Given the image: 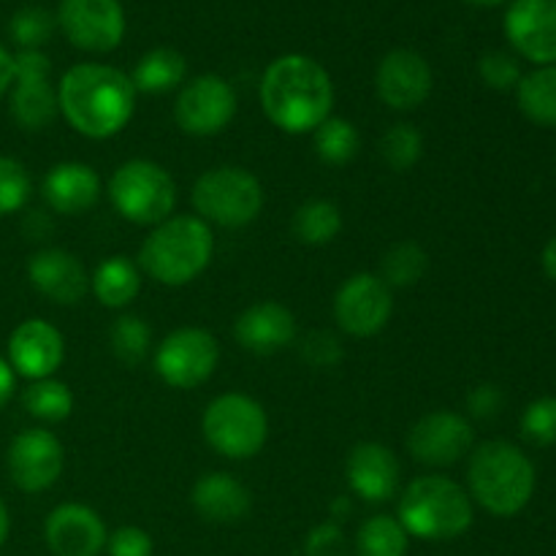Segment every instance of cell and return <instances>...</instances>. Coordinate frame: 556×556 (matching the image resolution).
<instances>
[{"label": "cell", "instance_id": "44dd1931", "mask_svg": "<svg viewBox=\"0 0 556 556\" xmlns=\"http://www.w3.org/2000/svg\"><path fill=\"white\" fill-rule=\"evenodd\" d=\"M348 486L364 503H389L400 492V459L383 443L353 445L345 462Z\"/></svg>", "mask_w": 556, "mask_h": 556}, {"label": "cell", "instance_id": "1f68e13d", "mask_svg": "<svg viewBox=\"0 0 556 556\" xmlns=\"http://www.w3.org/2000/svg\"><path fill=\"white\" fill-rule=\"evenodd\" d=\"M22 405L33 418L43 424H60L74 413V391L63 380H33L22 394Z\"/></svg>", "mask_w": 556, "mask_h": 556}, {"label": "cell", "instance_id": "7bdbcfd3", "mask_svg": "<svg viewBox=\"0 0 556 556\" xmlns=\"http://www.w3.org/2000/svg\"><path fill=\"white\" fill-rule=\"evenodd\" d=\"M14 389H16L14 369H11V364L0 356V407L14 396Z\"/></svg>", "mask_w": 556, "mask_h": 556}, {"label": "cell", "instance_id": "8d00e7d4", "mask_svg": "<svg viewBox=\"0 0 556 556\" xmlns=\"http://www.w3.org/2000/svg\"><path fill=\"white\" fill-rule=\"evenodd\" d=\"M521 434L538 448L556 443V396H541L527 405L521 413Z\"/></svg>", "mask_w": 556, "mask_h": 556}, {"label": "cell", "instance_id": "bcb514c9", "mask_svg": "<svg viewBox=\"0 0 556 556\" xmlns=\"http://www.w3.org/2000/svg\"><path fill=\"white\" fill-rule=\"evenodd\" d=\"M9 530H11L9 508H5V503H3V500H0V546H3L5 538H9Z\"/></svg>", "mask_w": 556, "mask_h": 556}, {"label": "cell", "instance_id": "ac0fdd59", "mask_svg": "<svg viewBox=\"0 0 556 556\" xmlns=\"http://www.w3.org/2000/svg\"><path fill=\"white\" fill-rule=\"evenodd\" d=\"M510 47L535 65H556V0H514L505 14Z\"/></svg>", "mask_w": 556, "mask_h": 556}, {"label": "cell", "instance_id": "4316f807", "mask_svg": "<svg viewBox=\"0 0 556 556\" xmlns=\"http://www.w3.org/2000/svg\"><path fill=\"white\" fill-rule=\"evenodd\" d=\"M521 114L541 128H556V65H538L516 87Z\"/></svg>", "mask_w": 556, "mask_h": 556}, {"label": "cell", "instance_id": "d4e9b609", "mask_svg": "<svg viewBox=\"0 0 556 556\" xmlns=\"http://www.w3.org/2000/svg\"><path fill=\"white\" fill-rule=\"evenodd\" d=\"M90 291L109 309H125L141 291V271L125 255L101 261L90 277Z\"/></svg>", "mask_w": 556, "mask_h": 556}, {"label": "cell", "instance_id": "f1b7e54d", "mask_svg": "<svg viewBox=\"0 0 556 556\" xmlns=\"http://www.w3.org/2000/svg\"><path fill=\"white\" fill-rule=\"evenodd\" d=\"M410 535L396 516L378 514L364 521L353 541V556H407Z\"/></svg>", "mask_w": 556, "mask_h": 556}, {"label": "cell", "instance_id": "f546056e", "mask_svg": "<svg viewBox=\"0 0 556 556\" xmlns=\"http://www.w3.org/2000/svg\"><path fill=\"white\" fill-rule=\"evenodd\" d=\"M429 271V253L413 239L391 244L380 258L378 277L389 288H413Z\"/></svg>", "mask_w": 556, "mask_h": 556}, {"label": "cell", "instance_id": "ab89813d", "mask_svg": "<svg viewBox=\"0 0 556 556\" xmlns=\"http://www.w3.org/2000/svg\"><path fill=\"white\" fill-rule=\"evenodd\" d=\"M302 356L307 358V364H313V367L329 369L345 356V351H342L340 340H337L331 331H309L302 340Z\"/></svg>", "mask_w": 556, "mask_h": 556}, {"label": "cell", "instance_id": "7dc6e473", "mask_svg": "<svg viewBox=\"0 0 556 556\" xmlns=\"http://www.w3.org/2000/svg\"><path fill=\"white\" fill-rule=\"evenodd\" d=\"M465 3L478 5V9H494V5H503L505 0H465Z\"/></svg>", "mask_w": 556, "mask_h": 556}, {"label": "cell", "instance_id": "6da1fadb", "mask_svg": "<svg viewBox=\"0 0 556 556\" xmlns=\"http://www.w3.org/2000/svg\"><path fill=\"white\" fill-rule=\"evenodd\" d=\"M136 87L125 71L103 63H79L60 79V114L87 139H112L136 112Z\"/></svg>", "mask_w": 556, "mask_h": 556}, {"label": "cell", "instance_id": "52a82bcc", "mask_svg": "<svg viewBox=\"0 0 556 556\" xmlns=\"http://www.w3.org/2000/svg\"><path fill=\"white\" fill-rule=\"evenodd\" d=\"M195 217L206 226L244 228L264 210V188L258 177L242 166H217L201 174L193 185Z\"/></svg>", "mask_w": 556, "mask_h": 556}, {"label": "cell", "instance_id": "8fae6325", "mask_svg": "<svg viewBox=\"0 0 556 556\" xmlns=\"http://www.w3.org/2000/svg\"><path fill=\"white\" fill-rule=\"evenodd\" d=\"M237 117V92L220 74H201L185 81L174 101V123L182 134L217 136Z\"/></svg>", "mask_w": 556, "mask_h": 556}, {"label": "cell", "instance_id": "3957f363", "mask_svg": "<svg viewBox=\"0 0 556 556\" xmlns=\"http://www.w3.org/2000/svg\"><path fill=\"white\" fill-rule=\"evenodd\" d=\"M535 465L519 445L508 440H486L470 451L467 494L486 514L510 519L530 505L535 494Z\"/></svg>", "mask_w": 556, "mask_h": 556}, {"label": "cell", "instance_id": "83f0119b", "mask_svg": "<svg viewBox=\"0 0 556 556\" xmlns=\"http://www.w3.org/2000/svg\"><path fill=\"white\" fill-rule=\"evenodd\" d=\"M293 237L309 248H324L334 242L342 231V212L329 199H309L293 212L291 217Z\"/></svg>", "mask_w": 556, "mask_h": 556}, {"label": "cell", "instance_id": "ffe728a7", "mask_svg": "<svg viewBox=\"0 0 556 556\" xmlns=\"http://www.w3.org/2000/svg\"><path fill=\"white\" fill-rule=\"evenodd\" d=\"M30 286L60 307H74L90 291V275L74 253L63 248L38 250L27 261Z\"/></svg>", "mask_w": 556, "mask_h": 556}, {"label": "cell", "instance_id": "ee69618b", "mask_svg": "<svg viewBox=\"0 0 556 556\" xmlns=\"http://www.w3.org/2000/svg\"><path fill=\"white\" fill-rule=\"evenodd\" d=\"M14 85V54L0 47V98Z\"/></svg>", "mask_w": 556, "mask_h": 556}, {"label": "cell", "instance_id": "7c38bea8", "mask_svg": "<svg viewBox=\"0 0 556 556\" xmlns=\"http://www.w3.org/2000/svg\"><path fill=\"white\" fill-rule=\"evenodd\" d=\"M394 315V293L372 271L351 275L334 293V320L348 337L380 334Z\"/></svg>", "mask_w": 556, "mask_h": 556}, {"label": "cell", "instance_id": "9c48e42d", "mask_svg": "<svg viewBox=\"0 0 556 556\" xmlns=\"http://www.w3.org/2000/svg\"><path fill=\"white\" fill-rule=\"evenodd\" d=\"M155 372L168 389L190 391L204 386L215 375L220 362V345L215 337L199 326L174 329L155 348Z\"/></svg>", "mask_w": 556, "mask_h": 556}, {"label": "cell", "instance_id": "60d3db41", "mask_svg": "<svg viewBox=\"0 0 556 556\" xmlns=\"http://www.w3.org/2000/svg\"><path fill=\"white\" fill-rule=\"evenodd\" d=\"M109 556H152V538L141 527H119L106 541Z\"/></svg>", "mask_w": 556, "mask_h": 556}, {"label": "cell", "instance_id": "d6986e66", "mask_svg": "<svg viewBox=\"0 0 556 556\" xmlns=\"http://www.w3.org/2000/svg\"><path fill=\"white\" fill-rule=\"evenodd\" d=\"M43 538L54 556H101L109 530L101 516L81 503H63L43 521Z\"/></svg>", "mask_w": 556, "mask_h": 556}, {"label": "cell", "instance_id": "8992f818", "mask_svg": "<svg viewBox=\"0 0 556 556\" xmlns=\"http://www.w3.org/2000/svg\"><path fill=\"white\" fill-rule=\"evenodd\" d=\"M109 201L134 226H152L168 220L177 206V182L155 161L134 157L114 168L109 179Z\"/></svg>", "mask_w": 556, "mask_h": 556}, {"label": "cell", "instance_id": "74e56055", "mask_svg": "<svg viewBox=\"0 0 556 556\" xmlns=\"http://www.w3.org/2000/svg\"><path fill=\"white\" fill-rule=\"evenodd\" d=\"M478 74H481V79L486 81L492 90H500V92L516 90L521 76H525L519 68V60L508 52H500V49L486 52L481 60H478Z\"/></svg>", "mask_w": 556, "mask_h": 556}, {"label": "cell", "instance_id": "d6a6232c", "mask_svg": "<svg viewBox=\"0 0 556 556\" xmlns=\"http://www.w3.org/2000/svg\"><path fill=\"white\" fill-rule=\"evenodd\" d=\"M109 345H112L117 362H123L125 367H139L150 356L152 331L147 320H141L139 315L125 313L114 320L112 331H109Z\"/></svg>", "mask_w": 556, "mask_h": 556}, {"label": "cell", "instance_id": "603a6c76", "mask_svg": "<svg viewBox=\"0 0 556 556\" xmlns=\"http://www.w3.org/2000/svg\"><path fill=\"white\" fill-rule=\"evenodd\" d=\"M41 193L49 210L65 217H76L98 204V199H101V177L87 163H54L47 177H43Z\"/></svg>", "mask_w": 556, "mask_h": 556}, {"label": "cell", "instance_id": "7a4b0ae2", "mask_svg": "<svg viewBox=\"0 0 556 556\" xmlns=\"http://www.w3.org/2000/svg\"><path fill=\"white\" fill-rule=\"evenodd\" d=\"M261 106L282 134H313L334 109V85L318 60L282 54L261 76Z\"/></svg>", "mask_w": 556, "mask_h": 556}, {"label": "cell", "instance_id": "4dcf8cb0", "mask_svg": "<svg viewBox=\"0 0 556 556\" xmlns=\"http://www.w3.org/2000/svg\"><path fill=\"white\" fill-rule=\"evenodd\" d=\"M315 155L329 166H348L358 155L362 136L358 128L345 117H329L313 130Z\"/></svg>", "mask_w": 556, "mask_h": 556}, {"label": "cell", "instance_id": "5bb4252c", "mask_svg": "<svg viewBox=\"0 0 556 556\" xmlns=\"http://www.w3.org/2000/svg\"><path fill=\"white\" fill-rule=\"evenodd\" d=\"M58 25L81 52L106 54L125 36V11L119 0H60Z\"/></svg>", "mask_w": 556, "mask_h": 556}, {"label": "cell", "instance_id": "ba28073f", "mask_svg": "<svg viewBox=\"0 0 556 556\" xmlns=\"http://www.w3.org/2000/svg\"><path fill=\"white\" fill-rule=\"evenodd\" d=\"M206 445L223 459L244 462L264 451L269 438V418L261 402L248 394H220L201 416Z\"/></svg>", "mask_w": 556, "mask_h": 556}, {"label": "cell", "instance_id": "9a60e30c", "mask_svg": "<svg viewBox=\"0 0 556 556\" xmlns=\"http://www.w3.org/2000/svg\"><path fill=\"white\" fill-rule=\"evenodd\" d=\"M5 467L20 492H47L63 476L65 448L47 429H22L9 443Z\"/></svg>", "mask_w": 556, "mask_h": 556}, {"label": "cell", "instance_id": "4fadbf2b", "mask_svg": "<svg viewBox=\"0 0 556 556\" xmlns=\"http://www.w3.org/2000/svg\"><path fill=\"white\" fill-rule=\"evenodd\" d=\"M476 445L470 418L454 410H432L407 432V451L418 465L451 467L470 456Z\"/></svg>", "mask_w": 556, "mask_h": 556}, {"label": "cell", "instance_id": "277c9868", "mask_svg": "<svg viewBox=\"0 0 556 556\" xmlns=\"http://www.w3.org/2000/svg\"><path fill=\"white\" fill-rule=\"evenodd\" d=\"M212 253V226L195 215H172L147 233L139 248V266L157 286L182 288L204 275Z\"/></svg>", "mask_w": 556, "mask_h": 556}, {"label": "cell", "instance_id": "30bf717a", "mask_svg": "<svg viewBox=\"0 0 556 556\" xmlns=\"http://www.w3.org/2000/svg\"><path fill=\"white\" fill-rule=\"evenodd\" d=\"M9 109L22 130H43L58 119V87L52 85V63L41 49H20L14 54V85Z\"/></svg>", "mask_w": 556, "mask_h": 556}, {"label": "cell", "instance_id": "2e32d148", "mask_svg": "<svg viewBox=\"0 0 556 556\" xmlns=\"http://www.w3.org/2000/svg\"><path fill=\"white\" fill-rule=\"evenodd\" d=\"M432 65L416 49H391L375 71L378 98L394 112H413L432 96Z\"/></svg>", "mask_w": 556, "mask_h": 556}, {"label": "cell", "instance_id": "836d02e7", "mask_svg": "<svg viewBox=\"0 0 556 556\" xmlns=\"http://www.w3.org/2000/svg\"><path fill=\"white\" fill-rule=\"evenodd\" d=\"M424 155V136L416 125L396 123L380 139V157L386 166L396 174H405L421 161Z\"/></svg>", "mask_w": 556, "mask_h": 556}, {"label": "cell", "instance_id": "cb8c5ba5", "mask_svg": "<svg viewBox=\"0 0 556 556\" xmlns=\"http://www.w3.org/2000/svg\"><path fill=\"white\" fill-rule=\"evenodd\" d=\"M190 505L210 525H237L253 508L248 486L231 472H204L193 483Z\"/></svg>", "mask_w": 556, "mask_h": 556}, {"label": "cell", "instance_id": "f6af8a7d", "mask_svg": "<svg viewBox=\"0 0 556 556\" xmlns=\"http://www.w3.org/2000/svg\"><path fill=\"white\" fill-rule=\"evenodd\" d=\"M541 264H543V271L548 275V280L556 282V237L546 244V248H543Z\"/></svg>", "mask_w": 556, "mask_h": 556}, {"label": "cell", "instance_id": "b9f144b4", "mask_svg": "<svg viewBox=\"0 0 556 556\" xmlns=\"http://www.w3.org/2000/svg\"><path fill=\"white\" fill-rule=\"evenodd\" d=\"M505 405V394L500 386L494 383H481L467 394V410H470L472 418H481V421H489V418L500 416Z\"/></svg>", "mask_w": 556, "mask_h": 556}, {"label": "cell", "instance_id": "f35d334b", "mask_svg": "<svg viewBox=\"0 0 556 556\" xmlns=\"http://www.w3.org/2000/svg\"><path fill=\"white\" fill-rule=\"evenodd\" d=\"M304 556H353V548L337 521H324L309 530L304 541Z\"/></svg>", "mask_w": 556, "mask_h": 556}, {"label": "cell", "instance_id": "e575fe53", "mask_svg": "<svg viewBox=\"0 0 556 556\" xmlns=\"http://www.w3.org/2000/svg\"><path fill=\"white\" fill-rule=\"evenodd\" d=\"M54 25H58V20L47 9H41V5H25V9H20L11 16L9 30L14 43H20L22 49H41L52 38Z\"/></svg>", "mask_w": 556, "mask_h": 556}, {"label": "cell", "instance_id": "7402d4cb", "mask_svg": "<svg viewBox=\"0 0 556 556\" xmlns=\"http://www.w3.org/2000/svg\"><path fill=\"white\" fill-rule=\"evenodd\" d=\"M296 315L286 304L271 302V299L250 304L233 324L237 342L255 356H271L277 351H286L296 340Z\"/></svg>", "mask_w": 556, "mask_h": 556}, {"label": "cell", "instance_id": "e0dca14e", "mask_svg": "<svg viewBox=\"0 0 556 556\" xmlns=\"http://www.w3.org/2000/svg\"><path fill=\"white\" fill-rule=\"evenodd\" d=\"M65 358V337L43 318H27L11 331L9 358L14 375L27 380L52 378Z\"/></svg>", "mask_w": 556, "mask_h": 556}, {"label": "cell", "instance_id": "5b68a950", "mask_svg": "<svg viewBox=\"0 0 556 556\" xmlns=\"http://www.w3.org/2000/svg\"><path fill=\"white\" fill-rule=\"evenodd\" d=\"M396 519L410 538L454 541L470 530L476 510L465 486L445 476H421L402 489Z\"/></svg>", "mask_w": 556, "mask_h": 556}, {"label": "cell", "instance_id": "d590c367", "mask_svg": "<svg viewBox=\"0 0 556 556\" xmlns=\"http://www.w3.org/2000/svg\"><path fill=\"white\" fill-rule=\"evenodd\" d=\"M33 182L27 168L16 157L0 155V217L14 215L27 204Z\"/></svg>", "mask_w": 556, "mask_h": 556}, {"label": "cell", "instance_id": "484cf974", "mask_svg": "<svg viewBox=\"0 0 556 556\" xmlns=\"http://www.w3.org/2000/svg\"><path fill=\"white\" fill-rule=\"evenodd\" d=\"M188 76V60L172 47L150 49L144 58L136 63L130 81H134L136 92H147V96H163V92L177 90L185 85Z\"/></svg>", "mask_w": 556, "mask_h": 556}]
</instances>
